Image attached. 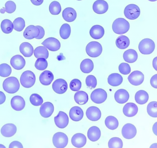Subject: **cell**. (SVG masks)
<instances>
[{
	"label": "cell",
	"instance_id": "83f0119b",
	"mask_svg": "<svg viewBox=\"0 0 157 148\" xmlns=\"http://www.w3.org/2000/svg\"><path fill=\"white\" fill-rule=\"evenodd\" d=\"M88 139L92 142L98 141L101 136V132L100 129L96 126H93L88 129L87 133Z\"/></svg>",
	"mask_w": 157,
	"mask_h": 148
},
{
	"label": "cell",
	"instance_id": "1f68e13d",
	"mask_svg": "<svg viewBox=\"0 0 157 148\" xmlns=\"http://www.w3.org/2000/svg\"><path fill=\"white\" fill-rule=\"evenodd\" d=\"M149 99L148 93L143 90H140L137 91L135 96V99L137 103L143 105L147 102Z\"/></svg>",
	"mask_w": 157,
	"mask_h": 148
},
{
	"label": "cell",
	"instance_id": "c3c4849f",
	"mask_svg": "<svg viewBox=\"0 0 157 148\" xmlns=\"http://www.w3.org/2000/svg\"><path fill=\"white\" fill-rule=\"evenodd\" d=\"M85 82L86 86L91 89L95 88L97 85V79L94 76L92 75L87 76Z\"/></svg>",
	"mask_w": 157,
	"mask_h": 148
},
{
	"label": "cell",
	"instance_id": "8992f818",
	"mask_svg": "<svg viewBox=\"0 0 157 148\" xmlns=\"http://www.w3.org/2000/svg\"><path fill=\"white\" fill-rule=\"evenodd\" d=\"M124 12V16L127 18L133 20L137 19L139 16L140 10L137 5L131 4L125 7Z\"/></svg>",
	"mask_w": 157,
	"mask_h": 148
},
{
	"label": "cell",
	"instance_id": "277c9868",
	"mask_svg": "<svg viewBox=\"0 0 157 148\" xmlns=\"http://www.w3.org/2000/svg\"><path fill=\"white\" fill-rule=\"evenodd\" d=\"M155 44L154 42L149 38L142 39L138 45V49L142 54L147 55L152 53L154 51Z\"/></svg>",
	"mask_w": 157,
	"mask_h": 148
},
{
	"label": "cell",
	"instance_id": "3957f363",
	"mask_svg": "<svg viewBox=\"0 0 157 148\" xmlns=\"http://www.w3.org/2000/svg\"><path fill=\"white\" fill-rule=\"evenodd\" d=\"M36 76L32 71L27 70L24 71L20 78L21 84L26 88H29L33 86L36 82Z\"/></svg>",
	"mask_w": 157,
	"mask_h": 148
},
{
	"label": "cell",
	"instance_id": "816d5d0a",
	"mask_svg": "<svg viewBox=\"0 0 157 148\" xmlns=\"http://www.w3.org/2000/svg\"><path fill=\"white\" fill-rule=\"evenodd\" d=\"M9 148H23L21 143L18 141H15L12 142L9 145Z\"/></svg>",
	"mask_w": 157,
	"mask_h": 148
},
{
	"label": "cell",
	"instance_id": "f546056e",
	"mask_svg": "<svg viewBox=\"0 0 157 148\" xmlns=\"http://www.w3.org/2000/svg\"><path fill=\"white\" fill-rule=\"evenodd\" d=\"M123 81L122 76L117 73H113L110 74L107 78L108 82L113 86H117L121 84Z\"/></svg>",
	"mask_w": 157,
	"mask_h": 148
},
{
	"label": "cell",
	"instance_id": "d6986e66",
	"mask_svg": "<svg viewBox=\"0 0 157 148\" xmlns=\"http://www.w3.org/2000/svg\"><path fill=\"white\" fill-rule=\"evenodd\" d=\"M54 110L53 104L50 102H46L42 104L40 109V113L42 116L45 118L50 117Z\"/></svg>",
	"mask_w": 157,
	"mask_h": 148
},
{
	"label": "cell",
	"instance_id": "52a82bcc",
	"mask_svg": "<svg viewBox=\"0 0 157 148\" xmlns=\"http://www.w3.org/2000/svg\"><path fill=\"white\" fill-rule=\"evenodd\" d=\"M68 138L64 133L58 132L54 134L52 138V142L54 146L57 148H63L68 143Z\"/></svg>",
	"mask_w": 157,
	"mask_h": 148
},
{
	"label": "cell",
	"instance_id": "d6a6232c",
	"mask_svg": "<svg viewBox=\"0 0 157 148\" xmlns=\"http://www.w3.org/2000/svg\"><path fill=\"white\" fill-rule=\"evenodd\" d=\"M74 100L75 102L79 105H83L86 104L88 100L87 94L83 91H77L74 95Z\"/></svg>",
	"mask_w": 157,
	"mask_h": 148
},
{
	"label": "cell",
	"instance_id": "30bf717a",
	"mask_svg": "<svg viewBox=\"0 0 157 148\" xmlns=\"http://www.w3.org/2000/svg\"><path fill=\"white\" fill-rule=\"evenodd\" d=\"M41 44L49 50L56 51L60 48V42L57 39L53 37H49L44 40Z\"/></svg>",
	"mask_w": 157,
	"mask_h": 148
},
{
	"label": "cell",
	"instance_id": "484cf974",
	"mask_svg": "<svg viewBox=\"0 0 157 148\" xmlns=\"http://www.w3.org/2000/svg\"><path fill=\"white\" fill-rule=\"evenodd\" d=\"M62 17L66 22H71L76 19L77 14L75 10L71 7H67L65 8L62 12Z\"/></svg>",
	"mask_w": 157,
	"mask_h": 148
},
{
	"label": "cell",
	"instance_id": "60d3db41",
	"mask_svg": "<svg viewBox=\"0 0 157 148\" xmlns=\"http://www.w3.org/2000/svg\"><path fill=\"white\" fill-rule=\"evenodd\" d=\"M147 112L151 117H157V104L156 101H152L149 102L147 105Z\"/></svg>",
	"mask_w": 157,
	"mask_h": 148
},
{
	"label": "cell",
	"instance_id": "7402d4cb",
	"mask_svg": "<svg viewBox=\"0 0 157 148\" xmlns=\"http://www.w3.org/2000/svg\"><path fill=\"white\" fill-rule=\"evenodd\" d=\"M114 97L117 102L122 104L128 101L129 98V95L127 90L121 89L116 91L115 93Z\"/></svg>",
	"mask_w": 157,
	"mask_h": 148
},
{
	"label": "cell",
	"instance_id": "4fadbf2b",
	"mask_svg": "<svg viewBox=\"0 0 157 148\" xmlns=\"http://www.w3.org/2000/svg\"><path fill=\"white\" fill-rule=\"evenodd\" d=\"M55 124L58 128H64L68 125L69 118L67 114L64 112L59 111L57 116L54 117Z\"/></svg>",
	"mask_w": 157,
	"mask_h": 148
},
{
	"label": "cell",
	"instance_id": "ee69618b",
	"mask_svg": "<svg viewBox=\"0 0 157 148\" xmlns=\"http://www.w3.org/2000/svg\"><path fill=\"white\" fill-rule=\"evenodd\" d=\"M123 146V143L122 140L117 137H114L111 138L108 142V146L109 148H121Z\"/></svg>",
	"mask_w": 157,
	"mask_h": 148
},
{
	"label": "cell",
	"instance_id": "6f0895ef",
	"mask_svg": "<svg viewBox=\"0 0 157 148\" xmlns=\"http://www.w3.org/2000/svg\"><path fill=\"white\" fill-rule=\"evenodd\" d=\"M157 57H156L152 61V65L154 68L157 71Z\"/></svg>",
	"mask_w": 157,
	"mask_h": 148
},
{
	"label": "cell",
	"instance_id": "ab89813d",
	"mask_svg": "<svg viewBox=\"0 0 157 148\" xmlns=\"http://www.w3.org/2000/svg\"><path fill=\"white\" fill-rule=\"evenodd\" d=\"M49 10L50 13L53 15H57L61 10V7L59 3L57 1L52 2L49 5Z\"/></svg>",
	"mask_w": 157,
	"mask_h": 148
},
{
	"label": "cell",
	"instance_id": "9f6ffc18",
	"mask_svg": "<svg viewBox=\"0 0 157 148\" xmlns=\"http://www.w3.org/2000/svg\"><path fill=\"white\" fill-rule=\"evenodd\" d=\"M30 1L33 5L38 6L42 4L44 0H30Z\"/></svg>",
	"mask_w": 157,
	"mask_h": 148
},
{
	"label": "cell",
	"instance_id": "f6af8a7d",
	"mask_svg": "<svg viewBox=\"0 0 157 148\" xmlns=\"http://www.w3.org/2000/svg\"><path fill=\"white\" fill-rule=\"evenodd\" d=\"M12 72L11 67L8 64L3 63L0 64V76L6 77L9 76Z\"/></svg>",
	"mask_w": 157,
	"mask_h": 148
},
{
	"label": "cell",
	"instance_id": "836d02e7",
	"mask_svg": "<svg viewBox=\"0 0 157 148\" xmlns=\"http://www.w3.org/2000/svg\"><path fill=\"white\" fill-rule=\"evenodd\" d=\"M94 65L92 61L89 58L83 60L81 63L80 68L81 71L84 73H89L94 69Z\"/></svg>",
	"mask_w": 157,
	"mask_h": 148
},
{
	"label": "cell",
	"instance_id": "cb8c5ba5",
	"mask_svg": "<svg viewBox=\"0 0 157 148\" xmlns=\"http://www.w3.org/2000/svg\"><path fill=\"white\" fill-rule=\"evenodd\" d=\"M69 115L72 120L77 122L81 120L82 118L84 113L83 110L80 107L75 106L70 109Z\"/></svg>",
	"mask_w": 157,
	"mask_h": 148
},
{
	"label": "cell",
	"instance_id": "ac0fdd59",
	"mask_svg": "<svg viewBox=\"0 0 157 148\" xmlns=\"http://www.w3.org/2000/svg\"><path fill=\"white\" fill-rule=\"evenodd\" d=\"M17 131V128L13 123H9L4 125L1 129L2 135L6 137H10L13 136Z\"/></svg>",
	"mask_w": 157,
	"mask_h": 148
},
{
	"label": "cell",
	"instance_id": "d4e9b609",
	"mask_svg": "<svg viewBox=\"0 0 157 148\" xmlns=\"http://www.w3.org/2000/svg\"><path fill=\"white\" fill-rule=\"evenodd\" d=\"M89 33L90 36L92 38L95 39H98L103 37L105 33V30L101 26L96 25L91 27Z\"/></svg>",
	"mask_w": 157,
	"mask_h": 148
},
{
	"label": "cell",
	"instance_id": "603a6c76",
	"mask_svg": "<svg viewBox=\"0 0 157 148\" xmlns=\"http://www.w3.org/2000/svg\"><path fill=\"white\" fill-rule=\"evenodd\" d=\"M137 106L132 102L126 103L123 109L124 114L128 117H132L136 115L138 112Z\"/></svg>",
	"mask_w": 157,
	"mask_h": 148
},
{
	"label": "cell",
	"instance_id": "6da1fadb",
	"mask_svg": "<svg viewBox=\"0 0 157 148\" xmlns=\"http://www.w3.org/2000/svg\"><path fill=\"white\" fill-rule=\"evenodd\" d=\"M4 90L6 92L11 94L17 92L20 87L18 79L15 77H10L4 81L2 84Z\"/></svg>",
	"mask_w": 157,
	"mask_h": 148
},
{
	"label": "cell",
	"instance_id": "be15d7a7",
	"mask_svg": "<svg viewBox=\"0 0 157 148\" xmlns=\"http://www.w3.org/2000/svg\"><path fill=\"white\" fill-rule=\"evenodd\" d=\"M78 0V1H81V0Z\"/></svg>",
	"mask_w": 157,
	"mask_h": 148
},
{
	"label": "cell",
	"instance_id": "11a10c76",
	"mask_svg": "<svg viewBox=\"0 0 157 148\" xmlns=\"http://www.w3.org/2000/svg\"><path fill=\"white\" fill-rule=\"evenodd\" d=\"M6 97L4 93L0 91V105L4 103L6 101Z\"/></svg>",
	"mask_w": 157,
	"mask_h": 148
},
{
	"label": "cell",
	"instance_id": "e575fe53",
	"mask_svg": "<svg viewBox=\"0 0 157 148\" xmlns=\"http://www.w3.org/2000/svg\"><path fill=\"white\" fill-rule=\"evenodd\" d=\"M115 43L117 48L120 49H124L129 46L130 40L127 36L121 35L117 38Z\"/></svg>",
	"mask_w": 157,
	"mask_h": 148
},
{
	"label": "cell",
	"instance_id": "f907efd6",
	"mask_svg": "<svg viewBox=\"0 0 157 148\" xmlns=\"http://www.w3.org/2000/svg\"><path fill=\"white\" fill-rule=\"evenodd\" d=\"M118 69L119 72L124 75H127L129 74L131 71L129 65L127 63L123 62L119 66Z\"/></svg>",
	"mask_w": 157,
	"mask_h": 148
},
{
	"label": "cell",
	"instance_id": "f5cc1de1",
	"mask_svg": "<svg viewBox=\"0 0 157 148\" xmlns=\"http://www.w3.org/2000/svg\"><path fill=\"white\" fill-rule=\"evenodd\" d=\"M150 84L153 88L156 89L157 88V74L153 75L150 79Z\"/></svg>",
	"mask_w": 157,
	"mask_h": 148
},
{
	"label": "cell",
	"instance_id": "74e56055",
	"mask_svg": "<svg viewBox=\"0 0 157 148\" xmlns=\"http://www.w3.org/2000/svg\"><path fill=\"white\" fill-rule=\"evenodd\" d=\"M1 28L4 33L9 34L13 31V26L10 20L6 19L3 20L1 22Z\"/></svg>",
	"mask_w": 157,
	"mask_h": 148
},
{
	"label": "cell",
	"instance_id": "f1b7e54d",
	"mask_svg": "<svg viewBox=\"0 0 157 148\" xmlns=\"http://www.w3.org/2000/svg\"><path fill=\"white\" fill-rule=\"evenodd\" d=\"M33 46L29 43L27 42L22 43L19 46L20 52L26 57L31 56L33 54Z\"/></svg>",
	"mask_w": 157,
	"mask_h": 148
},
{
	"label": "cell",
	"instance_id": "4dcf8cb0",
	"mask_svg": "<svg viewBox=\"0 0 157 148\" xmlns=\"http://www.w3.org/2000/svg\"><path fill=\"white\" fill-rule=\"evenodd\" d=\"M136 51L132 49H129L124 52L123 58L124 60L128 63H132L136 62L138 58Z\"/></svg>",
	"mask_w": 157,
	"mask_h": 148
},
{
	"label": "cell",
	"instance_id": "2e32d148",
	"mask_svg": "<svg viewBox=\"0 0 157 148\" xmlns=\"http://www.w3.org/2000/svg\"><path fill=\"white\" fill-rule=\"evenodd\" d=\"M10 104L12 109L17 111L22 110L25 104L24 99L19 95L13 96L11 99Z\"/></svg>",
	"mask_w": 157,
	"mask_h": 148
},
{
	"label": "cell",
	"instance_id": "9c48e42d",
	"mask_svg": "<svg viewBox=\"0 0 157 148\" xmlns=\"http://www.w3.org/2000/svg\"><path fill=\"white\" fill-rule=\"evenodd\" d=\"M128 79L132 85L137 86L141 84L144 80V75L140 71L135 70L128 76Z\"/></svg>",
	"mask_w": 157,
	"mask_h": 148
},
{
	"label": "cell",
	"instance_id": "7c38bea8",
	"mask_svg": "<svg viewBox=\"0 0 157 148\" xmlns=\"http://www.w3.org/2000/svg\"><path fill=\"white\" fill-rule=\"evenodd\" d=\"M53 90L58 94H62L65 93L68 88L66 81L62 78H59L55 80L52 84Z\"/></svg>",
	"mask_w": 157,
	"mask_h": 148
},
{
	"label": "cell",
	"instance_id": "9a60e30c",
	"mask_svg": "<svg viewBox=\"0 0 157 148\" xmlns=\"http://www.w3.org/2000/svg\"><path fill=\"white\" fill-rule=\"evenodd\" d=\"M92 7L95 13L102 14L107 11L109 6L107 2L104 0H97L94 3Z\"/></svg>",
	"mask_w": 157,
	"mask_h": 148
},
{
	"label": "cell",
	"instance_id": "f35d334b",
	"mask_svg": "<svg viewBox=\"0 0 157 148\" xmlns=\"http://www.w3.org/2000/svg\"><path fill=\"white\" fill-rule=\"evenodd\" d=\"M71 33V27L69 24L64 23L61 26L59 30V34L62 39H67L69 37Z\"/></svg>",
	"mask_w": 157,
	"mask_h": 148
},
{
	"label": "cell",
	"instance_id": "7bdbcfd3",
	"mask_svg": "<svg viewBox=\"0 0 157 148\" xmlns=\"http://www.w3.org/2000/svg\"><path fill=\"white\" fill-rule=\"evenodd\" d=\"M13 28L18 32L22 31L25 26V22L22 18L18 17L16 18L13 22Z\"/></svg>",
	"mask_w": 157,
	"mask_h": 148
},
{
	"label": "cell",
	"instance_id": "b9f144b4",
	"mask_svg": "<svg viewBox=\"0 0 157 148\" xmlns=\"http://www.w3.org/2000/svg\"><path fill=\"white\" fill-rule=\"evenodd\" d=\"M16 8V5L14 2L12 1H9L5 3V8L1 9L0 12L2 14L4 13L5 12L11 14L15 11Z\"/></svg>",
	"mask_w": 157,
	"mask_h": 148
},
{
	"label": "cell",
	"instance_id": "5b68a950",
	"mask_svg": "<svg viewBox=\"0 0 157 148\" xmlns=\"http://www.w3.org/2000/svg\"><path fill=\"white\" fill-rule=\"evenodd\" d=\"M86 51L88 56L92 58L99 56L102 51V47L99 42L93 41L89 43L86 47Z\"/></svg>",
	"mask_w": 157,
	"mask_h": 148
},
{
	"label": "cell",
	"instance_id": "91938a15",
	"mask_svg": "<svg viewBox=\"0 0 157 148\" xmlns=\"http://www.w3.org/2000/svg\"><path fill=\"white\" fill-rule=\"evenodd\" d=\"M156 145H157V144L156 143H154L153 144H152V145H151V146L150 147V148H156Z\"/></svg>",
	"mask_w": 157,
	"mask_h": 148
},
{
	"label": "cell",
	"instance_id": "681fc988",
	"mask_svg": "<svg viewBox=\"0 0 157 148\" xmlns=\"http://www.w3.org/2000/svg\"><path fill=\"white\" fill-rule=\"evenodd\" d=\"M69 86L71 90L77 91L81 88L82 83L78 79H74L71 81Z\"/></svg>",
	"mask_w": 157,
	"mask_h": 148
},
{
	"label": "cell",
	"instance_id": "ba28073f",
	"mask_svg": "<svg viewBox=\"0 0 157 148\" xmlns=\"http://www.w3.org/2000/svg\"><path fill=\"white\" fill-rule=\"evenodd\" d=\"M107 97L106 92L101 88H98L94 90L90 95V98L92 101L98 104L104 102L106 100Z\"/></svg>",
	"mask_w": 157,
	"mask_h": 148
},
{
	"label": "cell",
	"instance_id": "680465c9",
	"mask_svg": "<svg viewBox=\"0 0 157 148\" xmlns=\"http://www.w3.org/2000/svg\"><path fill=\"white\" fill-rule=\"evenodd\" d=\"M152 130L154 133L157 135V122H155L153 125L152 127Z\"/></svg>",
	"mask_w": 157,
	"mask_h": 148
},
{
	"label": "cell",
	"instance_id": "7a4b0ae2",
	"mask_svg": "<svg viewBox=\"0 0 157 148\" xmlns=\"http://www.w3.org/2000/svg\"><path fill=\"white\" fill-rule=\"evenodd\" d=\"M112 28L113 31L116 34H122L127 33L130 28L129 22L123 18L116 19L113 22Z\"/></svg>",
	"mask_w": 157,
	"mask_h": 148
},
{
	"label": "cell",
	"instance_id": "6125c7cd",
	"mask_svg": "<svg viewBox=\"0 0 157 148\" xmlns=\"http://www.w3.org/2000/svg\"><path fill=\"white\" fill-rule=\"evenodd\" d=\"M149 1H151V2H155L157 1V0H148Z\"/></svg>",
	"mask_w": 157,
	"mask_h": 148
},
{
	"label": "cell",
	"instance_id": "8d00e7d4",
	"mask_svg": "<svg viewBox=\"0 0 157 148\" xmlns=\"http://www.w3.org/2000/svg\"><path fill=\"white\" fill-rule=\"evenodd\" d=\"M34 54L36 58H44L47 59L49 56V53L47 48L42 46L36 47L34 51Z\"/></svg>",
	"mask_w": 157,
	"mask_h": 148
},
{
	"label": "cell",
	"instance_id": "bcb514c9",
	"mask_svg": "<svg viewBox=\"0 0 157 148\" xmlns=\"http://www.w3.org/2000/svg\"><path fill=\"white\" fill-rule=\"evenodd\" d=\"M29 100L30 103L35 106L42 105L43 102V99L39 94L36 93L32 94L30 96Z\"/></svg>",
	"mask_w": 157,
	"mask_h": 148
},
{
	"label": "cell",
	"instance_id": "5bb4252c",
	"mask_svg": "<svg viewBox=\"0 0 157 148\" xmlns=\"http://www.w3.org/2000/svg\"><path fill=\"white\" fill-rule=\"evenodd\" d=\"M87 118L92 121L98 120L101 116V112L99 108L95 106H91L86 111Z\"/></svg>",
	"mask_w": 157,
	"mask_h": 148
},
{
	"label": "cell",
	"instance_id": "7dc6e473",
	"mask_svg": "<svg viewBox=\"0 0 157 148\" xmlns=\"http://www.w3.org/2000/svg\"><path fill=\"white\" fill-rule=\"evenodd\" d=\"M48 63L46 59L41 58L36 60L35 63V66L38 70H43L47 68Z\"/></svg>",
	"mask_w": 157,
	"mask_h": 148
},
{
	"label": "cell",
	"instance_id": "44dd1931",
	"mask_svg": "<svg viewBox=\"0 0 157 148\" xmlns=\"http://www.w3.org/2000/svg\"><path fill=\"white\" fill-rule=\"evenodd\" d=\"M71 142L72 145L75 147L81 148L85 145L86 138V136L82 133H76L72 137Z\"/></svg>",
	"mask_w": 157,
	"mask_h": 148
},
{
	"label": "cell",
	"instance_id": "d590c367",
	"mask_svg": "<svg viewBox=\"0 0 157 148\" xmlns=\"http://www.w3.org/2000/svg\"><path fill=\"white\" fill-rule=\"evenodd\" d=\"M105 123L107 127L111 130L116 129L119 125L118 120L113 116H107L105 119Z\"/></svg>",
	"mask_w": 157,
	"mask_h": 148
},
{
	"label": "cell",
	"instance_id": "8fae6325",
	"mask_svg": "<svg viewBox=\"0 0 157 148\" xmlns=\"http://www.w3.org/2000/svg\"><path fill=\"white\" fill-rule=\"evenodd\" d=\"M136 133L137 130L135 126L130 123L125 124L121 130L123 136L127 139L133 138L136 135Z\"/></svg>",
	"mask_w": 157,
	"mask_h": 148
},
{
	"label": "cell",
	"instance_id": "4316f807",
	"mask_svg": "<svg viewBox=\"0 0 157 148\" xmlns=\"http://www.w3.org/2000/svg\"><path fill=\"white\" fill-rule=\"evenodd\" d=\"M54 75L52 72L45 70L40 75L39 81L41 84L44 86L50 85L54 79Z\"/></svg>",
	"mask_w": 157,
	"mask_h": 148
},
{
	"label": "cell",
	"instance_id": "db71d44e",
	"mask_svg": "<svg viewBox=\"0 0 157 148\" xmlns=\"http://www.w3.org/2000/svg\"><path fill=\"white\" fill-rule=\"evenodd\" d=\"M36 26L39 30V33L37 37L35 38L37 39H40L43 38L45 35V30L41 26L37 25Z\"/></svg>",
	"mask_w": 157,
	"mask_h": 148
},
{
	"label": "cell",
	"instance_id": "ffe728a7",
	"mask_svg": "<svg viewBox=\"0 0 157 148\" xmlns=\"http://www.w3.org/2000/svg\"><path fill=\"white\" fill-rule=\"evenodd\" d=\"M39 33V30L36 26L30 25L25 28L23 35L25 38L31 40L37 37Z\"/></svg>",
	"mask_w": 157,
	"mask_h": 148
},
{
	"label": "cell",
	"instance_id": "94428289",
	"mask_svg": "<svg viewBox=\"0 0 157 148\" xmlns=\"http://www.w3.org/2000/svg\"><path fill=\"white\" fill-rule=\"evenodd\" d=\"M0 148H6V147L4 145L2 144H0Z\"/></svg>",
	"mask_w": 157,
	"mask_h": 148
},
{
	"label": "cell",
	"instance_id": "e0dca14e",
	"mask_svg": "<svg viewBox=\"0 0 157 148\" xmlns=\"http://www.w3.org/2000/svg\"><path fill=\"white\" fill-rule=\"evenodd\" d=\"M10 63L14 69L19 70L24 67L25 64V61L21 55L17 54L12 57L10 60Z\"/></svg>",
	"mask_w": 157,
	"mask_h": 148
}]
</instances>
